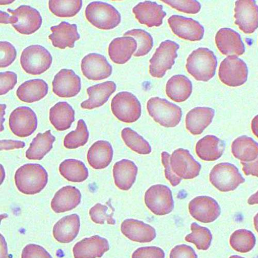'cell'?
<instances>
[{"instance_id":"cell-1","label":"cell","mask_w":258,"mask_h":258,"mask_svg":"<svg viewBox=\"0 0 258 258\" xmlns=\"http://www.w3.org/2000/svg\"><path fill=\"white\" fill-rule=\"evenodd\" d=\"M48 174L38 164H27L16 171L15 181L17 189L26 195H35L47 185Z\"/></svg>"},{"instance_id":"cell-2","label":"cell","mask_w":258,"mask_h":258,"mask_svg":"<svg viewBox=\"0 0 258 258\" xmlns=\"http://www.w3.org/2000/svg\"><path fill=\"white\" fill-rule=\"evenodd\" d=\"M217 66V58L213 52L206 48H199L188 56L186 69L197 81L207 82L216 74Z\"/></svg>"},{"instance_id":"cell-3","label":"cell","mask_w":258,"mask_h":258,"mask_svg":"<svg viewBox=\"0 0 258 258\" xmlns=\"http://www.w3.org/2000/svg\"><path fill=\"white\" fill-rule=\"evenodd\" d=\"M147 109L149 115L156 122L166 127L177 126L182 116L179 106L158 97L150 98L148 101Z\"/></svg>"},{"instance_id":"cell-4","label":"cell","mask_w":258,"mask_h":258,"mask_svg":"<svg viewBox=\"0 0 258 258\" xmlns=\"http://www.w3.org/2000/svg\"><path fill=\"white\" fill-rule=\"evenodd\" d=\"M85 16L96 28L110 30L117 27L121 22V15L112 5L99 2L90 4L86 8Z\"/></svg>"},{"instance_id":"cell-5","label":"cell","mask_w":258,"mask_h":258,"mask_svg":"<svg viewBox=\"0 0 258 258\" xmlns=\"http://www.w3.org/2000/svg\"><path fill=\"white\" fill-rule=\"evenodd\" d=\"M52 63L51 53L45 47L31 45L24 50L20 57L21 67L32 75H39L50 69Z\"/></svg>"},{"instance_id":"cell-6","label":"cell","mask_w":258,"mask_h":258,"mask_svg":"<svg viewBox=\"0 0 258 258\" xmlns=\"http://www.w3.org/2000/svg\"><path fill=\"white\" fill-rule=\"evenodd\" d=\"M179 48V45L173 41L162 42L149 61L150 75L154 78H163L175 64Z\"/></svg>"},{"instance_id":"cell-7","label":"cell","mask_w":258,"mask_h":258,"mask_svg":"<svg viewBox=\"0 0 258 258\" xmlns=\"http://www.w3.org/2000/svg\"><path fill=\"white\" fill-rule=\"evenodd\" d=\"M210 181L222 192L233 191L245 182L239 169L229 163H221L215 166L210 172Z\"/></svg>"},{"instance_id":"cell-8","label":"cell","mask_w":258,"mask_h":258,"mask_svg":"<svg viewBox=\"0 0 258 258\" xmlns=\"http://www.w3.org/2000/svg\"><path fill=\"white\" fill-rule=\"evenodd\" d=\"M111 110L115 116L125 123H133L141 117L140 102L133 94L127 92L118 93L111 102Z\"/></svg>"},{"instance_id":"cell-9","label":"cell","mask_w":258,"mask_h":258,"mask_svg":"<svg viewBox=\"0 0 258 258\" xmlns=\"http://www.w3.org/2000/svg\"><path fill=\"white\" fill-rule=\"evenodd\" d=\"M12 14L11 24L19 33L31 35L39 29L42 20L40 13L28 6H21L15 10L8 9Z\"/></svg>"},{"instance_id":"cell-10","label":"cell","mask_w":258,"mask_h":258,"mask_svg":"<svg viewBox=\"0 0 258 258\" xmlns=\"http://www.w3.org/2000/svg\"><path fill=\"white\" fill-rule=\"evenodd\" d=\"M145 203L150 211L159 216L170 213L174 208L171 190L162 184L153 185L146 191Z\"/></svg>"},{"instance_id":"cell-11","label":"cell","mask_w":258,"mask_h":258,"mask_svg":"<svg viewBox=\"0 0 258 258\" xmlns=\"http://www.w3.org/2000/svg\"><path fill=\"white\" fill-rule=\"evenodd\" d=\"M248 70L246 63L236 56H228L220 64L219 77L225 85L231 87H240L247 81Z\"/></svg>"},{"instance_id":"cell-12","label":"cell","mask_w":258,"mask_h":258,"mask_svg":"<svg viewBox=\"0 0 258 258\" xmlns=\"http://www.w3.org/2000/svg\"><path fill=\"white\" fill-rule=\"evenodd\" d=\"M38 124L35 113L30 107H17L10 115L9 125L12 132L20 138H26L36 130Z\"/></svg>"},{"instance_id":"cell-13","label":"cell","mask_w":258,"mask_h":258,"mask_svg":"<svg viewBox=\"0 0 258 258\" xmlns=\"http://www.w3.org/2000/svg\"><path fill=\"white\" fill-rule=\"evenodd\" d=\"M170 164L175 174L185 180L198 177L201 170V165L190 154L188 150L180 148L172 154Z\"/></svg>"},{"instance_id":"cell-14","label":"cell","mask_w":258,"mask_h":258,"mask_svg":"<svg viewBox=\"0 0 258 258\" xmlns=\"http://www.w3.org/2000/svg\"><path fill=\"white\" fill-rule=\"evenodd\" d=\"M235 24L245 34H252L258 28V6L253 0L235 2Z\"/></svg>"},{"instance_id":"cell-15","label":"cell","mask_w":258,"mask_h":258,"mask_svg":"<svg viewBox=\"0 0 258 258\" xmlns=\"http://www.w3.org/2000/svg\"><path fill=\"white\" fill-rule=\"evenodd\" d=\"M191 216L198 221L210 223L216 221L220 216V205L214 199L209 197H198L188 205Z\"/></svg>"},{"instance_id":"cell-16","label":"cell","mask_w":258,"mask_h":258,"mask_svg":"<svg viewBox=\"0 0 258 258\" xmlns=\"http://www.w3.org/2000/svg\"><path fill=\"white\" fill-rule=\"evenodd\" d=\"M173 33L183 39L200 41L203 38L205 30L198 21L182 16L173 15L168 19Z\"/></svg>"},{"instance_id":"cell-17","label":"cell","mask_w":258,"mask_h":258,"mask_svg":"<svg viewBox=\"0 0 258 258\" xmlns=\"http://www.w3.org/2000/svg\"><path fill=\"white\" fill-rule=\"evenodd\" d=\"M83 75L90 80L100 81L108 78L113 69L106 57L98 53H90L81 61Z\"/></svg>"},{"instance_id":"cell-18","label":"cell","mask_w":258,"mask_h":258,"mask_svg":"<svg viewBox=\"0 0 258 258\" xmlns=\"http://www.w3.org/2000/svg\"><path fill=\"white\" fill-rule=\"evenodd\" d=\"M52 87L53 93L59 97H74L81 91V78L73 70L62 69L55 76Z\"/></svg>"},{"instance_id":"cell-19","label":"cell","mask_w":258,"mask_h":258,"mask_svg":"<svg viewBox=\"0 0 258 258\" xmlns=\"http://www.w3.org/2000/svg\"><path fill=\"white\" fill-rule=\"evenodd\" d=\"M215 39L218 48L223 55L241 56L245 51L240 35L231 29H220Z\"/></svg>"},{"instance_id":"cell-20","label":"cell","mask_w":258,"mask_h":258,"mask_svg":"<svg viewBox=\"0 0 258 258\" xmlns=\"http://www.w3.org/2000/svg\"><path fill=\"white\" fill-rule=\"evenodd\" d=\"M133 11L139 22L149 28L161 26L166 15L162 6L149 1L139 3Z\"/></svg>"},{"instance_id":"cell-21","label":"cell","mask_w":258,"mask_h":258,"mask_svg":"<svg viewBox=\"0 0 258 258\" xmlns=\"http://www.w3.org/2000/svg\"><path fill=\"white\" fill-rule=\"evenodd\" d=\"M109 249L108 241L94 235L77 243L73 248V252L75 258H97L101 257Z\"/></svg>"},{"instance_id":"cell-22","label":"cell","mask_w":258,"mask_h":258,"mask_svg":"<svg viewBox=\"0 0 258 258\" xmlns=\"http://www.w3.org/2000/svg\"><path fill=\"white\" fill-rule=\"evenodd\" d=\"M121 231L129 240L139 243H149L156 237L154 228L135 219L124 220L121 225Z\"/></svg>"},{"instance_id":"cell-23","label":"cell","mask_w":258,"mask_h":258,"mask_svg":"<svg viewBox=\"0 0 258 258\" xmlns=\"http://www.w3.org/2000/svg\"><path fill=\"white\" fill-rule=\"evenodd\" d=\"M52 34L49 38L53 46L61 49L73 48L75 42L80 38L77 26L62 21L58 25L51 28Z\"/></svg>"},{"instance_id":"cell-24","label":"cell","mask_w":258,"mask_h":258,"mask_svg":"<svg viewBox=\"0 0 258 258\" xmlns=\"http://www.w3.org/2000/svg\"><path fill=\"white\" fill-rule=\"evenodd\" d=\"M116 88L113 81H106L89 88L87 93L89 98L81 103L82 108L93 110L102 106L116 91Z\"/></svg>"},{"instance_id":"cell-25","label":"cell","mask_w":258,"mask_h":258,"mask_svg":"<svg viewBox=\"0 0 258 258\" xmlns=\"http://www.w3.org/2000/svg\"><path fill=\"white\" fill-rule=\"evenodd\" d=\"M81 200V194L79 189L75 186H66L55 193L51 207L56 213H63L76 208Z\"/></svg>"},{"instance_id":"cell-26","label":"cell","mask_w":258,"mask_h":258,"mask_svg":"<svg viewBox=\"0 0 258 258\" xmlns=\"http://www.w3.org/2000/svg\"><path fill=\"white\" fill-rule=\"evenodd\" d=\"M214 115V110L210 107H196L186 116L187 130L192 135H201L212 122Z\"/></svg>"},{"instance_id":"cell-27","label":"cell","mask_w":258,"mask_h":258,"mask_svg":"<svg viewBox=\"0 0 258 258\" xmlns=\"http://www.w3.org/2000/svg\"><path fill=\"white\" fill-rule=\"evenodd\" d=\"M138 48L137 40L132 37H118L113 39L109 47V55L115 63L124 64L132 57Z\"/></svg>"},{"instance_id":"cell-28","label":"cell","mask_w":258,"mask_h":258,"mask_svg":"<svg viewBox=\"0 0 258 258\" xmlns=\"http://www.w3.org/2000/svg\"><path fill=\"white\" fill-rule=\"evenodd\" d=\"M138 168L131 160L123 159L116 162L113 174L116 186L122 190L130 189L136 180Z\"/></svg>"},{"instance_id":"cell-29","label":"cell","mask_w":258,"mask_h":258,"mask_svg":"<svg viewBox=\"0 0 258 258\" xmlns=\"http://www.w3.org/2000/svg\"><path fill=\"white\" fill-rule=\"evenodd\" d=\"M80 228V217L77 214L63 217L53 227L54 238L61 243H70L77 237Z\"/></svg>"},{"instance_id":"cell-30","label":"cell","mask_w":258,"mask_h":258,"mask_svg":"<svg viewBox=\"0 0 258 258\" xmlns=\"http://www.w3.org/2000/svg\"><path fill=\"white\" fill-rule=\"evenodd\" d=\"M225 145L222 140L214 136H207L200 140L196 145V153L202 160L214 161L223 155Z\"/></svg>"},{"instance_id":"cell-31","label":"cell","mask_w":258,"mask_h":258,"mask_svg":"<svg viewBox=\"0 0 258 258\" xmlns=\"http://www.w3.org/2000/svg\"><path fill=\"white\" fill-rule=\"evenodd\" d=\"M113 157V149L111 144L105 141H98L89 149L88 161L94 169H102L110 165Z\"/></svg>"},{"instance_id":"cell-32","label":"cell","mask_w":258,"mask_h":258,"mask_svg":"<svg viewBox=\"0 0 258 258\" xmlns=\"http://www.w3.org/2000/svg\"><path fill=\"white\" fill-rule=\"evenodd\" d=\"M48 93V85L42 79L27 81L20 85L16 94L21 100L33 103L44 98Z\"/></svg>"},{"instance_id":"cell-33","label":"cell","mask_w":258,"mask_h":258,"mask_svg":"<svg viewBox=\"0 0 258 258\" xmlns=\"http://www.w3.org/2000/svg\"><path fill=\"white\" fill-rule=\"evenodd\" d=\"M75 112L67 102H59L50 110L49 119L51 124L59 132L68 130L75 120Z\"/></svg>"},{"instance_id":"cell-34","label":"cell","mask_w":258,"mask_h":258,"mask_svg":"<svg viewBox=\"0 0 258 258\" xmlns=\"http://www.w3.org/2000/svg\"><path fill=\"white\" fill-rule=\"evenodd\" d=\"M192 91V83L183 75L172 77L166 85L167 96L176 102L185 101L191 95Z\"/></svg>"},{"instance_id":"cell-35","label":"cell","mask_w":258,"mask_h":258,"mask_svg":"<svg viewBox=\"0 0 258 258\" xmlns=\"http://www.w3.org/2000/svg\"><path fill=\"white\" fill-rule=\"evenodd\" d=\"M55 141V138L50 130L44 134H38L26 152L27 158L32 160H42L52 149Z\"/></svg>"},{"instance_id":"cell-36","label":"cell","mask_w":258,"mask_h":258,"mask_svg":"<svg viewBox=\"0 0 258 258\" xmlns=\"http://www.w3.org/2000/svg\"><path fill=\"white\" fill-rule=\"evenodd\" d=\"M231 150L233 156L242 162L253 161L258 156V143L251 138L245 136L233 141Z\"/></svg>"},{"instance_id":"cell-37","label":"cell","mask_w":258,"mask_h":258,"mask_svg":"<svg viewBox=\"0 0 258 258\" xmlns=\"http://www.w3.org/2000/svg\"><path fill=\"white\" fill-rule=\"evenodd\" d=\"M60 175L69 181L82 182L89 177V170L83 162L76 159H67L59 166Z\"/></svg>"},{"instance_id":"cell-38","label":"cell","mask_w":258,"mask_h":258,"mask_svg":"<svg viewBox=\"0 0 258 258\" xmlns=\"http://www.w3.org/2000/svg\"><path fill=\"white\" fill-rule=\"evenodd\" d=\"M229 242L234 250L241 253H247L254 247L256 239L251 231L246 229H239L231 234Z\"/></svg>"},{"instance_id":"cell-39","label":"cell","mask_w":258,"mask_h":258,"mask_svg":"<svg viewBox=\"0 0 258 258\" xmlns=\"http://www.w3.org/2000/svg\"><path fill=\"white\" fill-rule=\"evenodd\" d=\"M121 138L125 144L140 155H149L152 147L142 136L130 127H125L121 132Z\"/></svg>"},{"instance_id":"cell-40","label":"cell","mask_w":258,"mask_h":258,"mask_svg":"<svg viewBox=\"0 0 258 258\" xmlns=\"http://www.w3.org/2000/svg\"><path fill=\"white\" fill-rule=\"evenodd\" d=\"M82 7V0H50L49 8L55 16L61 18L76 16Z\"/></svg>"},{"instance_id":"cell-41","label":"cell","mask_w":258,"mask_h":258,"mask_svg":"<svg viewBox=\"0 0 258 258\" xmlns=\"http://www.w3.org/2000/svg\"><path fill=\"white\" fill-rule=\"evenodd\" d=\"M190 229L191 233L185 236V241L195 244L199 250H208L212 240V235L210 230L196 223L191 224Z\"/></svg>"},{"instance_id":"cell-42","label":"cell","mask_w":258,"mask_h":258,"mask_svg":"<svg viewBox=\"0 0 258 258\" xmlns=\"http://www.w3.org/2000/svg\"><path fill=\"white\" fill-rule=\"evenodd\" d=\"M89 139L88 126L83 119H80L76 130L71 132L64 138L63 145L68 149H76L84 146Z\"/></svg>"},{"instance_id":"cell-43","label":"cell","mask_w":258,"mask_h":258,"mask_svg":"<svg viewBox=\"0 0 258 258\" xmlns=\"http://www.w3.org/2000/svg\"><path fill=\"white\" fill-rule=\"evenodd\" d=\"M126 37H134L138 44V50L134 53L136 57L143 56L151 50L154 46L153 38L151 35L142 29L128 31L123 34Z\"/></svg>"},{"instance_id":"cell-44","label":"cell","mask_w":258,"mask_h":258,"mask_svg":"<svg viewBox=\"0 0 258 258\" xmlns=\"http://www.w3.org/2000/svg\"><path fill=\"white\" fill-rule=\"evenodd\" d=\"M109 208L101 204H97L90 210V216L91 220L96 224L103 225L106 221L109 225H114L116 224L113 218L114 213H107Z\"/></svg>"},{"instance_id":"cell-45","label":"cell","mask_w":258,"mask_h":258,"mask_svg":"<svg viewBox=\"0 0 258 258\" xmlns=\"http://www.w3.org/2000/svg\"><path fill=\"white\" fill-rule=\"evenodd\" d=\"M162 2L178 11L186 14H196L201 10V5L195 0H163Z\"/></svg>"},{"instance_id":"cell-46","label":"cell","mask_w":258,"mask_h":258,"mask_svg":"<svg viewBox=\"0 0 258 258\" xmlns=\"http://www.w3.org/2000/svg\"><path fill=\"white\" fill-rule=\"evenodd\" d=\"M0 67L6 68L11 66L17 56V51L14 46L8 41L0 42Z\"/></svg>"},{"instance_id":"cell-47","label":"cell","mask_w":258,"mask_h":258,"mask_svg":"<svg viewBox=\"0 0 258 258\" xmlns=\"http://www.w3.org/2000/svg\"><path fill=\"white\" fill-rule=\"evenodd\" d=\"M17 83V75L12 72L0 73V95H4L13 90Z\"/></svg>"},{"instance_id":"cell-48","label":"cell","mask_w":258,"mask_h":258,"mask_svg":"<svg viewBox=\"0 0 258 258\" xmlns=\"http://www.w3.org/2000/svg\"><path fill=\"white\" fill-rule=\"evenodd\" d=\"M21 258H53L50 254L42 246L30 244L23 249Z\"/></svg>"},{"instance_id":"cell-49","label":"cell","mask_w":258,"mask_h":258,"mask_svg":"<svg viewBox=\"0 0 258 258\" xmlns=\"http://www.w3.org/2000/svg\"><path fill=\"white\" fill-rule=\"evenodd\" d=\"M165 253L161 248L156 246L143 247L137 249L132 258H164Z\"/></svg>"},{"instance_id":"cell-50","label":"cell","mask_w":258,"mask_h":258,"mask_svg":"<svg viewBox=\"0 0 258 258\" xmlns=\"http://www.w3.org/2000/svg\"><path fill=\"white\" fill-rule=\"evenodd\" d=\"M162 164L165 168V176L171 185L173 186H176L181 182L182 179L174 174L172 170L170 164V155L167 152H163L161 154Z\"/></svg>"},{"instance_id":"cell-51","label":"cell","mask_w":258,"mask_h":258,"mask_svg":"<svg viewBox=\"0 0 258 258\" xmlns=\"http://www.w3.org/2000/svg\"><path fill=\"white\" fill-rule=\"evenodd\" d=\"M170 258H198L195 250L189 246L185 244L175 246L170 251Z\"/></svg>"},{"instance_id":"cell-52","label":"cell","mask_w":258,"mask_h":258,"mask_svg":"<svg viewBox=\"0 0 258 258\" xmlns=\"http://www.w3.org/2000/svg\"><path fill=\"white\" fill-rule=\"evenodd\" d=\"M242 170L246 176L252 175L258 177V158L253 162H241Z\"/></svg>"},{"instance_id":"cell-53","label":"cell","mask_w":258,"mask_h":258,"mask_svg":"<svg viewBox=\"0 0 258 258\" xmlns=\"http://www.w3.org/2000/svg\"><path fill=\"white\" fill-rule=\"evenodd\" d=\"M0 142H1V146H0L1 150L23 148L26 146L25 142L18 141L2 140Z\"/></svg>"},{"instance_id":"cell-54","label":"cell","mask_w":258,"mask_h":258,"mask_svg":"<svg viewBox=\"0 0 258 258\" xmlns=\"http://www.w3.org/2000/svg\"><path fill=\"white\" fill-rule=\"evenodd\" d=\"M0 23L1 24H9L11 23V16L6 12L1 11L0 12Z\"/></svg>"},{"instance_id":"cell-55","label":"cell","mask_w":258,"mask_h":258,"mask_svg":"<svg viewBox=\"0 0 258 258\" xmlns=\"http://www.w3.org/2000/svg\"><path fill=\"white\" fill-rule=\"evenodd\" d=\"M251 127L252 133L258 139V115L253 118Z\"/></svg>"},{"instance_id":"cell-56","label":"cell","mask_w":258,"mask_h":258,"mask_svg":"<svg viewBox=\"0 0 258 258\" xmlns=\"http://www.w3.org/2000/svg\"><path fill=\"white\" fill-rule=\"evenodd\" d=\"M248 204L250 205L258 204V191L249 198Z\"/></svg>"},{"instance_id":"cell-57","label":"cell","mask_w":258,"mask_h":258,"mask_svg":"<svg viewBox=\"0 0 258 258\" xmlns=\"http://www.w3.org/2000/svg\"><path fill=\"white\" fill-rule=\"evenodd\" d=\"M253 224L255 229L258 233V213L253 218Z\"/></svg>"},{"instance_id":"cell-58","label":"cell","mask_w":258,"mask_h":258,"mask_svg":"<svg viewBox=\"0 0 258 258\" xmlns=\"http://www.w3.org/2000/svg\"><path fill=\"white\" fill-rule=\"evenodd\" d=\"M229 258H244L239 255H233L229 257Z\"/></svg>"}]
</instances>
